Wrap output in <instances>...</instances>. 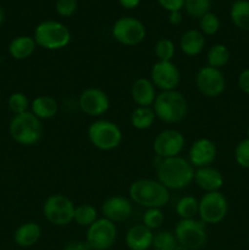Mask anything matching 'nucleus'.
<instances>
[{
  "mask_svg": "<svg viewBox=\"0 0 249 250\" xmlns=\"http://www.w3.org/2000/svg\"><path fill=\"white\" fill-rule=\"evenodd\" d=\"M194 171L192 164L182 156L160 159L156 165V177L161 185L168 190L185 189L194 181Z\"/></svg>",
  "mask_w": 249,
  "mask_h": 250,
  "instance_id": "nucleus-1",
  "label": "nucleus"
},
{
  "mask_svg": "<svg viewBox=\"0 0 249 250\" xmlns=\"http://www.w3.org/2000/svg\"><path fill=\"white\" fill-rule=\"evenodd\" d=\"M128 195L132 203L145 209H161L170 202V190L158 180L141 178L131 183Z\"/></svg>",
  "mask_w": 249,
  "mask_h": 250,
  "instance_id": "nucleus-2",
  "label": "nucleus"
},
{
  "mask_svg": "<svg viewBox=\"0 0 249 250\" xmlns=\"http://www.w3.org/2000/svg\"><path fill=\"white\" fill-rule=\"evenodd\" d=\"M151 107L156 119L165 124H178L187 116L188 112L187 99L178 90L160 92Z\"/></svg>",
  "mask_w": 249,
  "mask_h": 250,
  "instance_id": "nucleus-3",
  "label": "nucleus"
},
{
  "mask_svg": "<svg viewBox=\"0 0 249 250\" xmlns=\"http://www.w3.org/2000/svg\"><path fill=\"white\" fill-rule=\"evenodd\" d=\"M9 133L16 143L31 146L38 143L43 136L42 121L31 111L14 115L9 125Z\"/></svg>",
  "mask_w": 249,
  "mask_h": 250,
  "instance_id": "nucleus-4",
  "label": "nucleus"
},
{
  "mask_svg": "<svg viewBox=\"0 0 249 250\" xmlns=\"http://www.w3.org/2000/svg\"><path fill=\"white\" fill-rule=\"evenodd\" d=\"M33 38L37 46L46 50H60L66 48L71 42V32L59 21H43L34 29Z\"/></svg>",
  "mask_w": 249,
  "mask_h": 250,
  "instance_id": "nucleus-5",
  "label": "nucleus"
},
{
  "mask_svg": "<svg viewBox=\"0 0 249 250\" xmlns=\"http://www.w3.org/2000/svg\"><path fill=\"white\" fill-rule=\"evenodd\" d=\"M88 139L98 150L111 151L122 142V131L115 122L109 120H95L88 127Z\"/></svg>",
  "mask_w": 249,
  "mask_h": 250,
  "instance_id": "nucleus-6",
  "label": "nucleus"
},
{
  "mask_svg": "<svg viewBox=\"0 0 249 250\" xmlns=\"http://www.w3.org/2000/svg\"><path fill=\"white\" fill-rule=\"evenodd\" d=\"M177 243L190 250H200L207 244V225L199 219H181L173 229Z\"/></svg>",
  "mask_w": 249,
  "mask_h": 250,
  "instance_id": "nucleus-7",
  "label": "nucleus"
},
{
  "mask_svg": "<svg viewBox=\"0 0 249 250\" xmlns=\"http://www.w3.org/2000/svg\"><path fill=\"white\" fill-rule=\"evenodd\" d=\"M75 204L63 194H53L43 204V215L46 221L54 226H67L73 221Z\"/></svg>",
  "mask_w": 249,
  "mask_h": 250,
  "instance_id": "nucleus-8",
  "label": "nucleus"
},
{
  "mask_svg": "<svg viewBox=\"0 0 249 250\" xmlns=\"http://www.w3.org/2000/svg\"><path fill=\"white\" fill-rule=\"evenodd\" d=\"M228 212V202L221 192H210L203 194L199 199V216L200 221L205 225L220 224Z\"/></svg>",
  "mask_w": 249,
  "mask_h": 250,
  "instance_id": "nucleus-9",
  "label": "nucleus"
},
{
  "mask_svg": "<svg viewBox=\"0 0 249 250\" xmlns=\"http://www.w3.org/2000/svg\"><path fill=\"white\" fill-rule=\"evenodd\" d=\"M117 238L116 224L100 217L87 229L85 242L92 250H109Z\"/></svg>",
  "mask_w": 249,
  "mask_h": 250,
  "instance_id": "nucleus-10",
  "label": "nucleus"
},
{
  "mask_svg": "<svg viewBox=\"0 0 249 250\" xmlns=\"http://www.w3.org/2000/svg\"><path fill=\"white\" fill-rule=\"evenodd\" d=\"M145 26L142 23V21L134 17H121L112 26V37L122 45H138L145 39Z\"/></svg>",
  "mask_w": 249,
  "mask_h": 250,
  "instance_id": "nucleus-11",
  "label": "nucleus"
},
{
  "mask_svg": "<svg viewBox=\"0 0 249 250\" xmlns=\"http://www.w3.org/2000/svg\"><path fill=\"white\" fill-rule=\"evenodd\" d=\"M195 85L204 97L217 98L226 89V78L221 70L207 65L198 70Z\"/></svg>",
  "mask_w": 249,
  "mask_h": 250,
  "instance_id": "nucleus-12",
  "label": "nucleus"
},
{
  "mask_svg": "<svg viewBox=\"0 0 249 250\" xmlns=\"http://www.w3.org/2000/svg\"><path fill=\"white\" fill-rule=\"evenodd\" d=\"M185 136L180 131L167 128L156 134L153 142V150L160 159H168L180 156L185 148Z\"/></svg>",
  "mask_w": 249,
  "mask_h": 250,
  "instance_id": "nucleus-13",
  "label": "nucleus"
},
{
  "mask_svg": "<svg viewBox=\"0 0 249 250\" xmlns=\"http://www.w3.org/2000/svg\"><path fill=\"white\" fill-rule=\"evenodd\" d=\"M150 81L161 92L176 90L181 82V72L172 61H156L151 67Z\"/></svg>",
  "mask_w": 249,
  "mask_h": 250,
  "instance_id": "nucleus-14",
  "label": "nucleus"
},
{
  "mask_svg": "<svg viewBox=\"0 0 249 250\" xmlns=\"http://www.w3.org/2000/svg\"><path fill=\"white\" fill-rule=\"evenodd\" d=\"M78 106L83 114L92 117L104 115L110 107V99L106 93L97 87L83 90L78 98Z\"/></svg>",
  "mask_w": 249,
  "mask_h": 250,
  "instance_id": "nucleus-15",
  "label": "nucleus"
},
{
  "mask_svg": "<svg viewBox=\"0 0 249 250\" xmlns=\"http://www.w3.org/2000/svg\"><path fill=\"white\" fill-rule=\"evenodd\" d=\"M217 156L216 146L208 138H199L190 146L188 151V161L194 168L211 166Z\"/></svg>",
  "mask_w": 249,
  "mask_h": 250,
  "instance_id": "nucleus-16",
  "label": "nucleus"
},
{
  "mask_svg": "<svg viewBox=\"0 0 249 250\" xmlns=\"http://www.w3.org/2000/svg\"><path fill=\"white\" fill-rule=\"evenodd\" d=\"M132 212H133V205L131 199H127L121 195L107 198L102 204L103 217L110 220L114 224L128 220Z\"/></svg>",
  "mask_w": 249,
  "mask_h": 250,
  "instance_id": "nucleus-17",
  "label": "nucleus"
},
{
  "mask_svg": "<svg viewBox=\"0 0 249 250\" xmlns=\"http://www.w3.org/2000/svg\"><path fill=\"white\" fill-rule=\"evenodd\" d=\"M193 182H195V185L205 193L220 192L224 186V176L217 168L212 166H205V167L195 168Z\"/></svg>",
  "mask_w": 249,
  "mask_h": 250,
  "instance_id": "nucleus-18",
  "label": "nucleus"
},
{
  "mask_svg": "<svg viewBox=\"0 0 249 250\" xmlns=\"http://www.w3.org/2000/svg\"><path fill=\"white\" fill-rule=\"evenodd\" d=\"M154 233L143 224L133 225L126 233V246L129 250H149L153 246Z\"/></svg>",
  "mask_w": 249,
  "mask_h": 250,
  "instance_id": "nucleus-19",
  "label": "nucleus"
},
{
  "mask_svg": "<svg viewBox=\"0 0 249 250\" xmlns=\"http://www.w3.org/2000/svg\"><path fill=\"white\" fill-rule=\"evenodd\" d=\"M156 88L149 78H137L131 87V97L137 106H153L156 98Z\"/></svg>",
  "mask_w": 249,
  "mask_h": 250,
  "instance_id": "nucleus-20",
  "label": "nucleus"
},
{
  "mask_svg": "<svg viewBox=\"0 0 249 250\" xmlns=\"http://www.w3.org/2000/svg\"><path fill=\"white\" fill-rule=\"evenodd\" d=\"M41 237V226L33 221L20 225L14 232V242L21 248H31V247L36 246Z\"/></svg>",
  "mask_w": 249,
  "mask_h": 250,
  "instance_id": "nucleus-21",
  "label": "nucleus"
},
{
  "mask_svg": "<svg viewBox=\"0 0 249 250\" xmlns=\"http://www.w3.org/2000/svg\"><path fill=\"white\" fill-rule=\"evenodd\" d=\"M205 46V36L199 29H188L180 39V48L187 56H197Z\"/></svg>",
  "mask_w": 249,
  "mask_h": 250,
  "instance_id": "nucleus-22",
  "label": "nucleus"
},
{
  "mask_svg": "<svg viewBox=\"0 0 249 250\" xmlns=\"http://www.w3.org/2000/svg\"><path fill=\"white\" fill-rule=\"evenodd\" d=\"M59 104L50 95H38L31 103V112L39 120H50L58 114Z\"/></svg>",
  "mask_w": 249,
  "mask_h": 250,
  "instance_id": "nucleus-23",
  "label": "nucleus"
},
{
  "mask_svg": "<svg viewBox=\"0 0 249 250\" xmlns=\"http://www.w3.org/2000/svg\"><path fill=\"white\" fill-rule=\"evenodd\" d=\"M37 43L33 37L19 36L15 37L9 44V54L15 60H26L33 55Z\"/></svg>",
  "mask_w": 249,
  "mask_h": 250,
  "instance_id": "nucleus-24",
  "label": "nucleus"
},
{
  "mask_svg": "<svg viewBox=\"0 0 249 250\" xmlns=\"http://www.w3.org/2000/svg\"><path fill=\"white\" fill-rule=\"evenodd\" d=\"M156 116L151 106H137L131 114V125L133 128L144 131L153 126Z\"/></svg>",
  "mask_w": 249,
  "mask_h": 250,
  "instance_id": "nucleus-25",
  "label": "nucleus"
},
{
  "mask_svg": "<svg viewBox=\"0 0 249 250\" xmlns=\"http://www.w3.org/2000/svg\"><path fill=\"white\" fill-rule=\"evenodd\" d=\"M229 16L237 28L249 32V0H236L231 6Z\"/></svg>",
  "mask_w": 249,
  "mask_h": 250,
  "instance_id": "nucleus-26",
  "label": "nucleus"
},
{
  "mask_svg": "<svg viewBox=\"0 0 249 250\" xmlns=\"http://www.w3.org/2000/svg\"><path fill=\"white\" fill-rule=\"evenodd\" d=\"M229 56H231V54H229L228 48L226 45H224V44H215L207 53L208 66L220 70L225 65H227V62L229 61Z\"/></svg>",
  "mask_w": 249,
  "mask_h": 250,
  "instance_id": "nucleus-27",
  "label": "nucleus"
},
{
  "mask_svg": "<svg viewBox=\"0 0 249 250\" xmlns=\"http://www.w3.org/2000/svg\"><path fill=\"white\" fill-rule=\"evenodd\" d=\"M199 211V200L192 195L182 197L176 203V214L180 219H195Z\"/></svg>",
  "mask_w": 249,
  "mask_h": 250,
  "instance_id": "nucleus-28",
  "label": "nucleus"
},
{
  "mask_svg": "<svg viewBox=\"0 0 249 250\" xmlns=\"http://www.w3.org/2000/svg\"><path fill=\"white\" fill-rule=\"evenodd\" d=\"M98 220V211L92 204H80L76 207L73 221L82 227H89Z\"/></svg>",
  "mask_w": 249,
  "mask_h": 250,
  "instance_id": "nucleus-29",
  "label": "nucleus"
},
{
  "mask_svg": "<svg viewBox=\"0 0 249 250\" xmlns=\"http://www.w3.org/2000/svg\"><path fill=\"white\" fill-rule=\"evenodd\" d=\"M177 246V239L173 232L163 229L154 234L151 248H154V250H175Z\"/></svg>",
  "mask_w": 249,
  "mask_h": 250,
  "instance_id": "nucleus-30",
  "label": "nucleus"
},
{
  "mask_svg": "<svg viewBox=\"0 0 249 250\" xmlns=\"http://www.w3.org/2000/svg\"><path fill=\"white\" fill-rule=\"evenodd\" d=\"M7 107L14 115H20L29 111L31 103L24 93L15 92L10 94L9 99H7Z\"/></svg>",
  "mask_w": 249,
  "mask_h": 250,
  "instance_id": "nucleus-31",
  "label": "nucleus"
},
{
  "mask_svg": "<svg viewBox=\"0 0 249 250\" xmlns=\"http://www.w3.org/2000/svg\"><path fill=\"white\" fill-rule=\"evenodd\" d=\"M220 26H221L220 19L211 11H209L199 19V31L204 36H214V34H216L219 32Z\"/></svg>",
  "mask_w": 249,
  "mask_h": 250,
  "instance_id": "nucleus-32",
  "label": "nucleus"
},
{
  "mask_svg": "<svg viewBox=\"0 0 249 250\" xmlns=\"http://www.w3.org/2000/svg\"><path fill=\"white\" fill-rule=\"evenodd\" d=\"M154 50H155V55L158 58V61H172L176 53L175 44L168 38L159 39L156 42Z\"/></svg>",
  "mask_w": 249,
  "mask_h": 250,
  "instance_id": "nucleus-33",
  "label": "nucleus"
},
{
  "mask_svg": "<svg viewBox=\"0 0 249 250\" xmlns=\"http://www.w3.org/2000/svg\"><path fill=\"white\" fill-rule=\"evenodd\" d=\"M210 7H211V0H185V9L187 14L197 19H200L208 14Z\"/></svg>",
  "mask_w": 249,
  "mask_h": 250,
  "instance_id": "nucleus-34",
  "label": "nucleus"
},
{
  "mask_svg": "<svg viewBox=\"0 0 249 250\" xmlns=\"http://www.w3.org/2000/svg\"><path fill=\"white\" fill-rule=\"evenodd\" d=\"M164 220H165V216H164V212L161 211V209H156V208H153V209H146L144 211L143 217H142V224L145 227H148L149 229L154 231V229H158L163 226Z\"/></svg>",
  "mask_w": 249,
  "mask_h": 250,
  "instance_id": "nucleus-35",
  "label": "nucleus"
},
{
  "mask_svg": "<svg viewBox=\"0 0 249 250\" xmlns=\"http://www.w3.org/2000/svg\"><path fill=\"white\" fill-rule=\"evenodd\" d=\"M234 160L241 167L249 170V139L246 138L237 144L234 149Z\"/></svg>",
  "mask_w": 249,
  "mask_h": 250,
  "instance_id": "nucleus-36",
  "label": "nucleus"
},
{
  "mask_svg": "<svg viewBox=\"0 0 249 250\" xmlns=\"http://www.w3.org/2000/svg\"><path fill=\"white\" fill-rule=\"evenodd\" d=\"M55 9L61 17H71L77 11V0H56Z\"/></svg>",
  "mask_w": 249,
  "mask_h": 250,
  "instance_id": "nucleus-37",
  "label": "nucleus"
},
{
  "mask_svg": "<svg viewBox=\"0 0 249 250\" xmlns=\"http://www.w3.org/2000/svg\"><path fill=\"white\" fill-rule=\"evenodd\" d=\"M160 6L166 11H181L185 7V0H158Z\"/></svg>",
  "mask_w": 249,
  "mask_h": 250,
  "instance_id": "nucleus-38",
  "label": "nucleus"
},
{
  "mask_svg": "<svg viewBox=\"0 0 249 250\" xmlns=\"http://www.w3.org/2000/svg\"><path fill=\"white\" fill-rule=\"evenodd\" d=\"M237 83H238L239 89H241L244 94L249 95V68H246V70H243L239 73Z\"/></svg>",
  "mask_w": 249,
  "mask_h": 250,
  "instance_id": "nucleus-39",
  "label": "nucleus"
},
{
  "mask_svg": "<svg viewBox=\"0 0 249 250\" xmlns=\"http://www.w3.org/2000/svg\"><path fill=\"white\" fill-rule=\"evenodd\" d=\"M63 250H92L85 241H71L63 247Z\"/></svg>",
  "mask_w": 249,
  "mask_h": 250,
  "instance_id": "nucleus-40",
  "label": "nucleus"
},
{
  "mask_svg": "<svg viewBox=\"0 0 249 250\" xmlns=\"http://www.w3.org/2000/svg\"><path fill=\"white\" fill-rule=\"evenodd\" d=\"M182 14H181V11H173V12H170L168 14V22H170L171 24H173V26H177V24H180L181 22H182Z\"/></svg>",
  "mask_w": 249,
  "mask_h": 250,
  "instance_id": "nucleus-41",
  "label": "nucleus"
},
{
  "mask_svg": "<svg viewBox=\"0 0 249 250\" xmlns=\"http://www.w3.org/2000/svg\"><path fill=\"white\" fill-rule=\"evenodd\" d=\"M119 2L124 9L132 10L136 9V7L141 4V0H119Z\"/></svg>",
  "mask_w": 249,
  "mask_h": 250,
  "instance_id": "nucleus-42",
  "label": "nucleus"
},
{
  "mask_svg": "<svg viewBox=\"0 0 249 250\" xmlns=\"http://www.w3.org/2000/svg\"><path fill=\"white\" fill-rule=\"evenodd\" d=\"M4 21H5V11H4V9L0 6V27L2 26Z\"/></svg>",
  "mask_w": 249,
  "mask_h": 250,
  "instance_id": "nucleus-43",
  "label": "nucleus"
},
{
  "mask_svg": "<svg viewBox=\"0 0 249 250\" xmlns=\"http://www.w3.org/2000/svg\"><path fill=\"white\" fill-rule=\"evenodd\" d=\"M175 250H190V249H188V248H186V247L180 246V244H178V246L175 248Z\"/></svg>",
  "mask_w": 249,
  "mask_h": 250,
  "instance_id": "nucleus-44",
  "label": "nucleus"
},
{
  "mask_svg": "<svg viewBox=\"0 0 249 250\" xmlns=\"http://www.w3.org/2000/svg\"><path fill=\"white\" fill-rule=\"evenodd\" d=\"M247 138L249 139V127H248V128H247Z\"/></svg>",
  "mask_w": 249,
  "mask_h": 250,
  "instance_id": "nucleus-45",
  "label": "nucleus"
},
{
  "mask_svg": "<svg viewBox=\"0 0 249 250\" xmlns=\"http://www.w3.org/2000/svg\"><path fill=\"white\" fill-rule=\"evenodd\" d=\"M242 1H247V0H242Z\"/></svg>",
  "mask_w": 249,
  "mask_h": 250,
  "instance_id": "nucleus-46",
  "label": "nucleus"
},
{
  "mask_svg": "<svg viewBox=\"0 0 249 250\" xmlns=\"http://www.w3.org/2000/svg\"><path fill=\"white\" fill-rule=\"evenodd\" d=\"M55 1H56V0H55Z\"/></svg>",
  "mask_w": 249,
  "mask_h": 250,
  "instance_id": "nucleus-47",
  "label": "nucleus"
}]
</instances>
